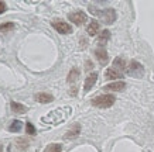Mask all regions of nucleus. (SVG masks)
I'll return each instance as SVG.
<instances>
[{"label": "nucleus", "mask_w": 154, "mask_h": 152, "mask_svg": "<svg viewBox=\"0 0 154 152\" xmlns=\"http://www.w3.org/2000/svg\"><path fill=\"white\" fill-rule=\"evenodd\" d=\"M16 144H17V148H19V149H26V148L28 147V139L19 138L16 141Z\"/></svg>", "instance_id": "obj_20"}, {"label": "nucleus", "mask_w": 154, "mask_h": 152, "mask_svg": "<svg viewBox=\"0 0 154 152\" xmlns=\"http://www.w3.org/2000/svg\"><path fill=\"white\" fill-rule=\"evenodd\" d=\"M68 19L74 24H76V25H82L84 23H86L88 16H86V13H84V11H74V13L68 14Z\"/></svg>", "instance_id": "obj_4"}, {"label": "nucleus", "mask_w": 154, "mask_h": 152, "mask_svg": "<svg viewBox=\"0 0 154 152\" xmlns=\"http://www.w3.org/2000/svg\"><path fill=\"white\" fill-rule=\"evenodd\" d=\"M21 128H23V123L19 120H14L10 123V125L7 127V130H9L10 133H19V131H21Z\"/></svg>", "instance_id": "obj_16"}, {"label": "nucleus", "mask_w": 154, "mask_h": 152, "mask_svg": "<svg viewBox=\"0 0 154 152\" xmlns=\"http://www.w3.org/2000/svg\"><path fill=\"white\" fill-rule=\"evenodd\" d=\"M105 78L107 79V80H116V79H122L123 78V73H122L120 70L115 69V68H109V69L106 70V73H105Z\"/></svg>", "instance_id": "obj_10"}, {"label": "nucleus", "mask_w": 154, "mask_h": 152, "mask_svg": "<svg viewBox=\"0 0 154 152\" xmlns=\"http://www.w3.org/2000/svg\"><path fill=\"white\" fill-rule=\"evenodd\" d=\"M99 28H100V24H99L98 21L92 20V21L88 24V27H86V32H88L89 35H96L99 32Z\"/></svg>", "instance_id": "obj_15"}, {"label": "nucleus", "mask_w": 154, "mask_h": 152, "mask_svg": "<svg viewBox=\"0 0 154 152\" xmlns=\"http://www.w3.org/2000/svg\"><path fill=\"white\" fill-rule=\"evenodd\" d=\"M52 27L61 34H71L72 32V27L68 23L62 21V20H54L52 21Z\"/></svg>", "instance_id": "obj_5"}, {"label": "nucleus", "mask_w": 154, "mask_h": 152, "mask_svg": "<svg viewBox=\"0 0 154 152\" xmlns=\"http://www.w3.org/2000/svg\"><path fill=\"white\" fill-rule=\"evenodd\" d=\"M79 133H81V125L76 123V124L72 125L69 131L65 134V138L66 139H74V138H76V137L79 135Z\"/></svg>", "instance_id": "obj_14"}, {"label": "nucleus", "mask_w": 154, "mask_h": 152, "mask_svg": "<svg viewBox=\"0 0 154 152\" xmlns=\"http://www.w3.org/2000/svg\"><path fill=\"white\" fill-rule=\"evenodd\" d=\"M78 78H79V69L78 68H74V69L69 72V75H68V83H76V80H78Z\"/></svg>", "instance_id": "obj_17"}, {"label": "nucleus", "mask_w": 154, "mask_h": 152, "mask_svg": "<svg viewBox=\"0 0 154 152\" xmlns=\"http://www.w3.org/2000/svg\"><path fill=\"white\" fill-rule=\"evenodd\" d=\"M92 66H94V65H92V62H91V61H88V62H86V70H91V69H92Z\"/></svg>", "instance_id": "obj_24"}, {"label": "nucleus", "mask_w": 154, "mask_h": 152, "mask_svg": "<svg viewBox=\"0 0 154 152\" xmlns=\"http://www.w3.org/2000/svg\"><path fill=\"white\" fill-rule=\"evenodd\" d=\"M113 68H115V69H117V70H120L122 73H125V70L127 69L125 58H122V56H117V58H115V61H113Z\"/></svg>", "instance_id": "obj_13"}, {"label": "nucleus", "mask_w": 154, "mask_h": 152, "mask_svg": "<svg viewBox=\"0 0 154 152\" xmlns=\"http://www.w3.org/2000/svg\"><path fill=\"white\" fill-rule=\"evenodd\" d=\"M44 152H62V147L60 144H50Z\"/></svg>", "instance_id": "obj_19"}, {"label": "nucleus", "mask_w": 154, "mask_h": 152, "mask_svg": "<svg viewBox=\"0 0 154 152\" xmlns=\"http://www.w3.org/2000/svg\"><path fill=\"white\" fill-rule=\"evenodd\" d=\"M109 38H110V31H109V30H103V31L100 32V35H99V44H100V46H102V44H105Z\"/></svg>", "instance_id": "obj_18"}, {"label": "nucleus", "mask_w": 154, "mask_h": 152, "mask_svg": "<svg viewBox=\"0 0 154 152\" xmlns=\"http://www.w3.org/2000/svg\"><path fill=\"white\" fill-rule=\"evenodd\" d=\"M126 89V83L122 82V80H117V82H112L106 85L103 90L105 92H122V90H125Z\"/></svg>", "instance_id": "obj_7"}, {"label": "nucleus", "mask_w": 154, "mask_h": 152, "mask_svg": "<svg viewBox=\"0 0 154 152\" xmlns=\"http://www.w3.org/2000/svg\"><path fill=\"white\" fill-rule=\"evenodd\" d=\"M115 101H116V97L113 94H100V96L92 99V104L99 109H107V107L113 106Z\"/></svg>", "instance_id": "obj_2"}, {"label": "nucleus", "mask_w": 154, "mask_h": 152, "mask_svg": "<svg viewBox=\"0 0 154 152\" xmlns=\"http://www.w3.org/2000/svg\"><path fill=\"white\" fill-rule=\"evenodd\" d=\"M96 80H98V73L96 72H94V73H91L86 78V80H85V85H84V92H89L91 89L95 86V83H96Z\"/></svg>", "instance_id": "obj_9"}, {"label": "nucleus", "mask_w": 154, "mask_h": 152, "mask_svg": "<svg viewBox=\"0 0 154 152\" xmlns=\"http://www.w3.org/2000/svg\"><path fill=\"white\" fill-rule=\"evenodd\" d=\"M69 114H71V107H62V109L54 110L51 113H48L47 115L41 117V121L42 123H47V124L55 125V124H60V123H64Z\"/></svg>", "instance_id": "obj_1"}, {"label": "nucleus", "mask_w": 154, "mask_h": 152, "mask_svg": "<svg viewBox=\"0 0 154 152\" xmlns=\"http://www.w3.org/2000/svg\"><path fill=\"white\" fill-rule=\"evenodd\" d=\"M35 100L38 101V103H41V104H47V103H51L52 100H54V97H52V94H50V93H37L35 94Z\"/></svg>", "instance_id": "obj_12"}, {"label": "nucleus", "mask_w": 154, "mask_h": 152, "mask_svg": "<svg viewBox=\"0 0 154 152\" xmlns=\"http://www.w3.org/2000/svg\"><path fill=\"white\" fill-rule=\"evenodd\" d=\"M126 72L130 76H133V78H141L143 75H144V68H143V65L139 64L137 61H131L130 64H129V66H127Z\"/></svg>", "instance_id": "obj_3"}, {"label": "nucleus", "mask_w": 154, "mask_h": 152, "mask_svg": "<svg viewBox=\"0 0 154 152\" xmlns=\"http://www.w3.org/2000/svg\"><path fill=\"white\" fill-rule=\"evenodd\" d=\"M26 131H27L28 135H35V128H34V125L31 123H27L26 124Z\"/></svg>", "instance_id": "obj_22"}, {"label": "nucleus", "mask_w": 154, "mask_h": 152, "mask_svg": "<svg viewBox=\"0 0 154 152\" xmlns=\"http://www.w3.org/2000/svg\"><path fill=\"white\" fill-rule=\"evenodd\" d=\"M99 16H100V19L105 21L106 24H112L115 20H116V11L113 9H106L103 10V11H100V13H98Z\"/></svg>", "instance_id": "obj_6"}, {"label": "nucleus", "mask_w": 154, "mask_h": 152, "mask_svg": "<svg viewBox=\"0 0 154 152\" xmlns=\"http://www.w3.org/2000/svg\"><path fill=\"white\" fill-rule=\"evenodd\" d=\"M6 9H7V6L5 4V1H0V14L3 11H6Z\"/></svg>", "instance_id": "obj_23"}, {"label": "nucleus", "mask_w": 154, "mask_h": 152, "mask_svg": "<svg viewBox=\"0 0 154 152\" xmlns=\"http://www.w3.org/2000/svg\"><path fill=\"white\" fill-rule=\"evenodd\" d=\"M95 56L98 58L99 64L100 65H106L109 62V55H107V51L103 48V46H98L95 49Z\"/></svg>", "instance_id": "obj_8"}, {"label": "nucleus", "mask_w": 154, "mask_h": 152, "mask_svg": "<svg viewBox=\"0 0 154 152\" xmlns=\"http://www.w3.org/2000/svg\"><path fill=\"white\" fill-rule=\"evenodd\" d=\"M14 28L13 23H5V24H0V31H10Z\"/></svg>", "instance_id": "obj_21"}, {"label": "nucleus", "mask_w": 154, "mask_h": 152, "mask_svg": "<svg viewBox=\"0 0 154 152\" xmlns=\"http://www.w3.org/2000/svg\"><path fill=\"white\" fill-rule=\"evenodd\" d=\"M10 107H11V110H13L14 114H24V113L28 111V107H26L24 104H21V103H17V101H11Z\"/></svg>", "instance_id": "obj_11"}]
</instances>
